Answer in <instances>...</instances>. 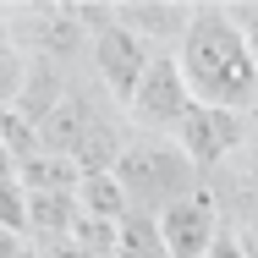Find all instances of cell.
<instances>
[{
    "label": "cell",
    "mask_w": 258,
    "mask_h": 258,
    "mask_svg": "<svg viewBox=\"0 0 258 258\" xmlns=\"http://www.w3.org/2000/svg\"><path fill=\"white\" fill-rule=\"evenodd\" d=\"M176 66H181V77H187V88H192L198 104L253 115L258 60L247 50V33L231 17V6H192L187 39L176 44Z\"/></svg>",
    "instance_id": "1"
},
{
    "label": "cell",
    "mask_w": 258,
    "mask_h": 258,
    "mask_svg": "<svg viewBox=\"0 0 258 258\" xmlns=\"http://www.w3.org/2000/svg\"><path fill=\"white\" fill-rule=\"evenodd\" d=\"M115 181L126 187L132 209H143V214H165L170 204L192 198L209 176L181 154L176 138H143V132H132L126 154L115 159Z\"/></svg>",
    "instance_id": "2"
},
{
    "label": "cell",
    "mask_w": 258,
    "mask_h": 258,
    "mask_svg": "<svg viewBox=\"0 0 258 258\" xmlns=\"http://www.w3.org/2000/svg\"><path fill=\"white\" fill-rule=\"evenodd\" d=\"M11 28L22 39V50L44 66H55V72H72L94 44L83 6H11Z\"/></svg>",
    "instance_id": "3"
},
{
    "label": "cell",
    "mask_w": 258,
    "mask_h": 258,
    "mask_svg": "<svg viewBox=\"0 0 258 258\" xmlns=\"http://www.w3.org/2000/svg\"><path fill=\"white\" fill-rule=\"evenodd\" d=\"M192 88H187V77H181V66H176V55H154V66L143 72V83H138V94L126 99V126L132 132H143V138H176L181 132V121L192 115Z\"/></svg>",
    "instance_id": "4"
},
{
    "label": "cell",
    "mask_w": 258,
    "mask_h": 258,
    "mask_svg": "<svg viewBox=\"0 0 258 258\" xmlns=\"http://www.w3.org/2000/svg\"><path fill=\"white\" fill-rule=\"evenodd\" d=\"M154 50L143 33H132L121 17H110V22H99L94 28V44H88V66H94V83H99L110 99L126 110V99L138 94V83H143V72L154 66Z\"/></svg>",
    "instance_id": "5"
},
{
    "label": "cell",
    "mask_w": 258,
    "mask_h": 258,
    "mask_svg": "<svg viewBox=\"0 0 258 258\" xmlns=\"http://www.w3.org/2000/svg\"><path fill=\"white\" fill-rule=\"evenodd\" d=\"M247 132H253V115H242V110H214V104H192V115L181 121L176 143H181V154L209 176V170H225L231 159L242 154Z\"/></svg>",
    "instance_id": "6"
},
{
    "label": "cell",
    "mask_w": 258,
    "mask_h": 258,
    "mask_svg": "<svg viewBox=\"0 0 258 258\" xmlns=\"http://www.w3.org/2000/svg\"><path fill=\"white\" fill-rule=\"evenodd\" d=\"M220 231H225L220 225V198H214L209 181L192 198H181V204H170L159 214V236H165L170 258H209V247H214Z\"/></svg>",
    "instance_id": "7"
},
{
    "label": "cell",
    "mask_w": 258,
    "mask_h": 258,
    "mask_svg": "<svg viewBox=\"0 0 258 258\" xmlns=\"http://www.w3.org/2000/svg\"><path fill=\"white\" fill-rule=\"evenodd\" d=\"M115 17H121L132 33H143L154 50L176 55V44L187 39L192 6H170V0H126V6H115Z\"/></svg>",
    "instance_id": "8"
},
{
    "label": "cell",
    "mask_w": 258,
    "mask_h": 258,
    "mask_svg": "<svg viewBox=\"0 0 258 258\" xmlns=\"http://www.w3.org/2000/svg\"><path fill=\"white\" fill-rule=\"evenodd\" d=\"M77 209H83L88 220H110V225H121V220L132 214V198H126V187L115 181V170H94V176L77 181Z\"/></svg>",
    "instance_id": "9"
},
{
    "label": "cell",
    "mask_w": 258,
    "mask_h": 258,
    "mask_svg": "<svg viewBox=\"0 0 258 258\" xmlns=\"http://www.w3.org/2000/svg\"><path fill=\"white\" fill-rule=\"evenodd\" d=\"M17 181L28 187V192H77V181H83V170L72 165V159L50 154V149H39V154H28L17 165Z\"/></svg>",
    "instance_id": "10"
},
{
    "label": "cell",
    "mask_w": 258,
    "mask_h": 258,
    "mask_svg": "<svg viewBox=\"0 0 258 258\" xmlns=\"http://www.w3.org/2000/svg\"><path fill=\"white\" fill-rule=\"evenodd\" d=\"M28 66H33V55L22 50V39L11 28V6H0V104H17L22 83H28Z\"/></svg>",
    "instance_id": "11"
},
{
    "label": "cell",
    "mask_w": 258,
    "mask_h": 258,
    "mask_svg": "<svg viewBox=\"0 0 258 258\" xmlns=\"http://www.w3.org/2000/svg\"><path fill=\"white\" fill-rule=\"evenodd\" d=\"M115 258H170L165 236H159V214H143L132 209L115 231Z\"/></svg>",
    "instance_id": "12"
},
{
    "label": "cell",
    "mask_w": 258,
    "mask_h": 258,
    "mask_svg": "<svg viewBox=\"0 0 258 258\" xmlns=\"http://www.w3.org/2000/svg\"><path fill=\"white\" fill-rule=\"evenodd\" d=\"M0 143H6V154L17 159V165H22L28 154H39V149H44L39 126H33V121H22V115H17L11 104H6V115H0Z\"/></svg>",
    "instance_id": "13"
},
{
    "label": "cell",
    "mask_w": 258,
    "mask_h": 258,
    "mask_svg": "<svg viewBox=\"0 0 258 258\" xmlns=\"http://www.w3.org/2000/svg\"><path fill=\"white\" fill-rule=\"evenodd\" d=\"M0 231L28 236V187L22 181H0Z\"/></svg>",
    "instance_id": "14"
},
{
    "label": "cell",
    "mask_w": 258,
    "mask_h": 258,
    "mask_svg": "<svg viewBox=\"0 0 258 258\" xmlns=\"http://www.w3.org/2000/svg\"><path fill=\"white\" fill-rule=\"evenodd\" d=\"M231 17H236V28L247 33V50H253V60H258V0L253 6H231Z\"/></svg>",
    "instance_id": "15"
},
{
    "label": "cell",
    "mask_w": 258,
    "mask_h": 258,
    "mask_svg": "<svg viewBox=\"0 0 258 258\" xmlns=\"http://www.w3.org/2000/svg\"><path fill=\"white\" fill-rule=\"evenodd\" d=\"M209 258H247V247H242V236H236V225H225V231L214 236V247H209Z\"/></svg>",
    "instance_id": "16"
},
{
    "label": "cell",
    "mask_w": 258,
    "mask_h": 258,
    "mask_svg": "<svg viewBox=\"0 0 258 258\" xmlns=\"http://www.w3.org/2000/svg\"><path fill=\"white\" fill-rule=\"evenodd\" d=\"M39 258H94V253H88V247H77V242L66 236V242H50V247H39Z\"/></svg>",
    "instance_id": "17"
},
{
    "label": "cell",
    "mask_w": 258,
    "mask_h": 258,
    "mask_svg": "<svg viewBox=\"0 0 258 258\" xmlns=\"http://www.w3.org/2000/svg\"><path fill=\"white\" fill-rule=\"evenodd\" d=\"M28 253V236H17V231H0V258H22Z\"/></svg>",
    "instance_id": "18"
},
{
    "label": "cell",
    "mask_w": 258,
    "mask_h": 258,
    "mask_svg": "<svg viewBox=\"0 0 258 258\" xmlns=\"http://www.w3.org/2000/svg\"><path fill=\"white\" fill-rule=\"evenodd\" d=\"M236 236H242V247H247V258H258V220H253V225H242Z\"/></svg>",
    "instance_id": "19"
},
{
    "label": "cell",
    "mask_w": 258,
    "mask_h": 258,
    "mask_svg": "<svg viewBox=\"0 0 258 258\" xmlns=\"http://www.w3.org/2000/svg\"><path fill=\"white\" fill-rule=\"evenodd\" d=\"M253 187H258V149H253Z\"/></svg>",
    "instance_id": "20"
},
{
    "label": "cell",
    "mask_w": 258,
    "mask_h": 258,
    "mask_svg": "<svg viewBox=\"0 0 258 258\" xmlns=\"http://www.w3.org/2000/svg\"><path fill=\"white\" fill-rule=\"evenodd\" d=\"M22 258H39V247H33V242H28V253H22Z\"/></svg>",
    "instance_id": "21"
}]
</instances>
